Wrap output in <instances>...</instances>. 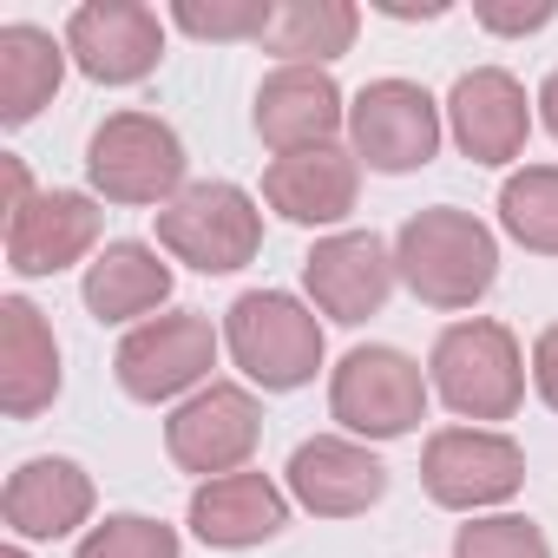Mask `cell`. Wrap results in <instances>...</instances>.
<instances>
[{
	"label": "cell",
	"instance_id": "cell-23",
	"mask_svg": "<svg viewBox=\"0 0 558 558\" xmlns=\"http://www.w3.org/2000/svg\"><path fill=\"white\" fill-rule=\"evenodd\" d=\"M362 34V14L349 8V0H283L263 34V53H276L283 66H323L342 60Z\"/></svg>",
	"mask_w": 558,
	"mask_h": 558
},
{
	"label": "cell",
	"instance_id": "cell-16",
	"mask_svg": "<svg viewBox=\"0 0 558 558\" xmlns=\"http://www.w3.org/2000/svg\"><path fill=\"white\" fill-rule=\"evenodd\" d=\"M362 197V158L342 151V145H323V151H296V158H276L263 171V204L283 217V223H303V230H329L355 210Z\"/></svg>",
	"mask_w": 558,
	"mask_h": 558
},
{
	"label": "cell",
	"instance_id": "cell-6",
	"mask_svg": "<svg viewBox=\"0 0 558 558\" xmlns=\"http://www.w3.org/2000/svg\"><path fill=\"white\" fill-rule=\"evenodd\" d=\"M329 414L362 440H401L427 421V375L414 355L388 342L349 349L342 368L329 375Z\"/></svg>",
	"mask_w": 558,
	"mask_h": 558
},
{
	"label": "cell",
	"instance_id": "cell-12",
	"mask_svg": "<svg viewBox=\"0 0 558 558\" xmlns=\"http://www.w3.org/2000/svg\"><path fill=\"white\" fill-rule=\"evenodd\" d=\"M303 290H310V303H316L329 323L362 329L368 316L388 310L395 250H388L375 230H336V236H323V243L303 256Z\"/></svg>",
	"mask_w": 558,
	"mask_h": 558
},
{
	"label": "cell",
	"instance_id": "cell-1",
	"mask_svg": "<svg viewBox=\"0 0 558 558\" xmlns=\"http://www.w3.org/2000/svg\"><path fill=\"white\" fill-rule=\"evenodd\" d=\"M395 276L427 310H473L499 276V243L473 210L434 204L395 230Z\"/></svg>",
	"mask_w": 558,
	"mask_h": 558
},
{
	"label": "cell",
	"instance_id": "cell-21",
	"mask_svg": "<svg viewBox=\"0 0 558 558\" xmlns=\"http://www.w3.org/2000/svg\"><path fill=\"white\" fill-rule=\"evenodd\" d=\"M93 323H151V310L171 303V263L138 243V236H119L106 243L93 263H86V283H80Z\"/></svg>",
	"mask_w": 558,
	"mask_h": 558
},
{
	"label": "cell",
	"instance_id": "cell-17",
	"mask_svg": "<svg viewBox=\"0 0 558 558\" xmlns=\"http://www.w3.org/2000/svg\"><path fill=\"white\" fill-rule=\"evenodd\" d=\"M0 519L14 538H66L93 519V473L66 453L21 460L8 493H0Z\"/></svg>",
	"mask_w": 558,
	"mask_h": 558
},
{
	"label": "cell",
	"instance_id": "cell-4",
	"mask_svg": "<svg viewBox=\"0 0 558 558\" xmlns=\"http://www.w3.org/2000/svg\"><path fill=\"white\" fill-rule=\"evenodd\" d=\"M158 250L178 256V263H191L197 276H230V269L256 263V250H263V210L230 178L184 184L158 210Z\"/></svg>",
	"mask_w": 558,
	"mask_h": 558
},
{
	"label": "cell",
	"instance_id": "cell-13",
	"mask_svg": "<svg viewBox=\"0 0 558 558\" xmlns=\"http://www.w3.org/2000/svg\"><path fill=\"white\" fill-rule=\"evenodd\" d=\"M342 125H349V99L323 66H276L256 86V138L276 158L323 151V145H336Z\"/></svg>",
	"mask_w": 558,
	"mask_h": 558
},
{
	"label": "cell",
	"instance_id": "cell-32",
	"mask_svg": "<svg viewBox=\"0 0 558 558\" xmlns=\"http://www.w3.org/2000/svg\"><path fill=\"white\" fill-rule=\"evenodd\" d=\"M0 558H27V545H0Z\"/></svg>",
	"mask_w": 558,
	"mask_h": 558
},
{
	"label": "cell",
	"instance_id": "cell-25",
	"mask_svg": "<svg viewBox=\"0 0 558 558\" xmlns=\"http://www.w3.org/2000/svg\"><path fill=\"white\" fill-rule=\"evenodd\" d=\"M73 558H184L178 532L165 519H145V512H106Z\"/></svg>",
	"mask_w": 558,
	"mask_h": 558
},
{
	"label": "cell",
	"instance_id": "cell-28",
	"mask_svg": "<svg viewBox=\"0 0 558 558\" xmlns=\"http://www.w3.org/2000/svg\"><path fill=\"white\" fill-rule=\"evenodd\" d=\"M473 21H480L486 34H538V27L558 21V8H551V0H532V8H480Z\"/></svg>",
	"mask_w": 558,
	"mask_h": 558
},
{
	"label": "cell",
	"instance_id": "cell-15",
	"mask_svg": "<svg viewBox=\"0 0 558 558\" xmlns=\"http://www.w3.org/2000/svg\"><path fill=\"white\" fill-rule=\"evenodd\" d=\"M283 480H290V499H296L303 512H316V519H355V512H368V506L388 493V466H381L362 440H349V434H316V440H303V447L290 453Z\"/></svg>",
	"mask_w": 558,
	"mask_h": 558
},
{
	"label": "cell",
	"instance_id": "cell-31",
	"mask_svg": "<svg viewBox=\"0 0 558 558\" xmlns=\"http://www.w3.org/2000/svg\"><path fill=\"white\" fill-rule=\"evenodd\" d=\"M538 119H545V132L558 138V66L545 73V86H538Z\"/></svg>",
	"mask_w": 558,
	"mask_h": 558
},
{
	"label": "cell",
	"instance_id": "cell-5",
	"mask_svg": "<svg viewBox=\"0 0 558 558\" xmlns=\"http://www.w3.org/2000/svg\"><path fill=\"white\" fill-rule=\"evenodd\" d=\"M86 178L106 204H171L184 191V138L158 112H112L86 138Z\"/></svg>",
	"mask_w": 558,
	"mask_h": 558
},
{
	"label": "cell",
	"instance_id": "cell-19",
	"mask_svg": "<svg viewBox=\"0 0 558 558\" xmlns=\"http://www.w3.org/2000/svg\"><path fill=\"white\" fill-rule=\"evenodd\" d=\"M283 525H290V493L269 473H223V480H204L191 493V532L217 551L269 545Z\"/></svg>",
	"mask_w": 558,
	"mask_h": 558
},
{
	"label": "cell",
	"instance_id": "cell-26",
	"mask_svg": "<svg viewBox=\"0 0 558 558\" xmlns=\"http://www.w3.org/2000/svg\"><path fill=\"white\" fill-rule=\"evenodd\" d=\"M276 21V0H178L171 27L191 40H263Z\"/></svg>",
	"mask_w": 558,
	"mask_h": 558
},
{
	"label": "cell",
	"instance_id": "cell-14",
	"mask_svg": "<svg viewBox=\"0 0 558 558\" xmlns=\"http://www.w3.org/2000/svg\"><path fill=\"white\" fill-rule=\"evenodd\" d=\"M447 132L453 145L473 158V165H512L532 138V106H525V86L506 73V66H473L453 80L447 93Z\"/></svg>",
	"mask_w": 558,
	"mask_h": 558
},
{
	"label": "cell",
	"instance_id": "cell-7",
	"mask_svg": "<svg viewBox=\"0 0 558 558\" xmlns=\"http://www.w3.org/2000/svg\"><path fill=\"white\" fill-rule=\"evenodd\" d=\"M440 99L414 80H368L349 106V145L368 171L381 178H408L421 165H434L440 151Z\"/></svg>",
	"mask_w": 558,
	"mask_h": 558
},
{
	"label": "cell",
	"instance_id": "cell-20",
	"mask_svg": "<svg viewBox=\"0 0 558 558\" xmlns=\"http://www.w3.org/2000/svg\"><path fill=\"white\" fill-rule=\"evenodd\" d=\"M53 395H60V342L27 296H8L0 303V408H8V421H34L53 408Z\"/></svg>",
	"mask_w": 558,
	"mask_h": 558
},
{
	"label": "cell",
	"instance_id": "cell-24",
	"mask_svg": "<svg viewBox=\"0 0 558 558\" xmlns=\"http://www.w3.org/2000/svg\"><path fill=\"white\" fill-rule=\"evenodd\" d=\"M499 230L532 256H558V165H525L499 184Z\"/></svg>",
	"mask_w": 558,
	"mask_h": 558
},
{
	"label": "cell",
	"instance_id": "cell-3",
	"mask_svg": "<svg viewBox=\"0 0 558 558\" xmlns=\"http://www.w3.org/2000/svg\"><path fill=\"white\" fill-rule=\"evenodd\" d=\"M427 388L460 414V421H512L525 401V349L506 323L466 316L440 329L427 355Z\"/></svg>",
	"mask_w": 558,
	"mask_h": 558
},
{
	"label": "cell",
	"instance_id": "cell-9",
	"mask_svg": "<svg viewBox=\"0 0 558 558\" xmlns=\"http://www.w3.org/2000/svg\"><path fill=\"white\" fill-rule=\"evenodd\" d=\"M421 486L447 512H480L506 506L525 486V453L499 427H440L421 447Z\"/></svg>",
	"mask_w": 558,
	"mask_h": 558
},
{
	"label": "cell",
	"instance_id": "cell-30",
	"mask_svg": "<svg viewBox=\"0 0 558 558\" xmlns=\"http://www.w3.org/2000/svg\"><path fill=\"white\" fill-rule=\"evenodd\" d=\"M375 14H388V21H440L447 0H375Z\"/></svg>",
	"mask_w": 558,
	"mask_h": 558
},
{
	"label": "cell",
	"instance_id": "cell-11",
	"mask_svg": "<svg viewBox=\"0 0 558 558\" xmlns=\"http://www.w3.org/2000/svg\"><path fill=\"white\" fill-rule=\"evenodd\" d=\"M66 53L93 86H138L165 60V21L145 0H86L66 21Z\"/></svg>",
	"mask_w": 558,
	"mask_h": 558
},
{
	"label": "cell",
	"instance_id": "cell-18",
	"mask_svg": "<svg viewBox=\"0 0 558 558\" xmlns=\"http://www.w3.org/2000/svg\"><path fill=\"white\" fill-rule=\"evenodd\" d=\"M99 243V197L86 191H40L21 217H8V269L14 276H60Z\"/></svg>",
	"mask_w": 558,
	"mask_h": 558
},
{
	"label": "cell",
	"instance_id": "cell-2",
	"mask_svg": "<svg viewBox=\"0 0 558 558\" xmlns=\"http://www.w3.org/2000/svg\"><path fill=\"white\" fill-rule=\"evenodd\" d=\"M223 349L263 395H296L323 368V323L290 290H243L223 310Z\"/></svg>",
	"mask_w": 558,
	"mask_h": 558
},
{
	"label": "cell",
	"instance_id": "cell-27",
	"mask_svg": "<svg viewBox=\"0 0 558 558\" xmlns=\"http://www.w3.org/2000/svg\"><path fill=\"white\" fill-rule=\"evenodd\" d=\"M453 558H551V545L525 512H493L453 532Z\"/></svg>",
	"mask_w": 558,
	"mask_h": 558
},
{
	"label": "cell",
	"instance_id": "cell-10",
	"mask_svg": "<svg viewBox=\"0 0 558 558\" xmlns=\"http://www.w3.org/2000/svg\"><path fill=\"white\" fill-rule=\"evenodd\" d=\"M256 440H263V408H256V395L236 388V381L197 388V395L178 401L171 421H165V453H171L184 473H197V480L243 473V460L256 453Z\"/></svg>",
	"mask_w": 558,
	"mask_h": 558
},
{
	"label": "cell",
	"instance_id": "cell-8",
	"mask_svg": "<svg viewBox=\"0 0 558 558\" xmlns=\"http://www.w3.org/2000/svg\"><path fill=\"white\" fill-rule=\"evenodd\" d=\"M217 368V329H210V316H197V310H165V316H151V323H138L125 342H119V355H112V375H119V388L132 395V401H191V388L204 381Z\"/></svg>",
	"mask_w": 558,
	"mask_h": 558
},
{
	"label": "cell",
	"instance_id": "cell-29",
	"mask_svg": "<svg viewBox=\"0 0 558 558\" xmlns=\"http://www.w3.org/2000/svg\"><path fill=\"white\" fill-rule=\"evenodd\" d=\"M532 388H538V401L558 414V323L538 329V342H532Z\"/></svg>",
	"mask_w": 558,
	"mask_h": 558
},
{
	"label": "cell",
	"instance_id": "cell-22",
	"mask_svg": "<svg viewBox=\"0 0 558 558\" xmlns=\"http://www.w3.org/2000/svg\"><path fill=\"white\" fill-rule=\"evenodd\" d=\"M66 60H73L66 40H53L47 27H27V21L0 27V125H34L53 106Z\"/></svg>",
	"mask_w": 558,
	"mask_h": 558
}]
</instances>
